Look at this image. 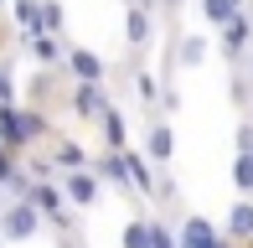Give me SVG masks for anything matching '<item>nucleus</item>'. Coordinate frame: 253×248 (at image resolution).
Masks as SVG:
<instances>
[{
    "label": "nucleus",
    "instance_id": "f257e3e1",
    "mask_svg": "<svg viewBox=\"0 0 253 248\" xmlns=\"http://www.w3.org/2000/svg\"><path fill=\"white\" fill-rule=\"evenodd\" d=\"M42 233V212L26 197H16L10 207H0V243H31Z\"/></svg>",
    "mask_w": 253,
    "mask_h": 248
},
{
    "label": "nucleus",
    "instance_id": "f03ea898",
    "mask_svg": "<svg viewBox=\"0 0 253 248\" xmlns=\"http://www.w3.org/2000/svg\"><path fill=\"white\" fill-rule=\"evenodd\" d=\"M176 243H181V248H238V243H227V233H222V228H212V217H202V212L181 217Z\"/></svg>",
    "mask_w": 253,
    "mask_h": 248
},
{
    "label": "nucleus",
    "instance_id": "7ed1b4c3",
    "mask_svg": "<svg viewBox=\"0 0 253 248\" xmlns=\"http://www.w3.org/2000/svg\"><path fill=\"white\" fill-rule=\"evenodd\" d=\"M26 202L42 212V222H57V228H67V222H73V212H67V197H62V186H52V181H31Z\"/></svg>",
    "mask_w": 253,
    "mask_h": 248
},
{
    "label": "nucleus",
    "instance_id": "20e7f679",
    "mask_svg": "<svg viewBox=\"0 0 253 248\" xmlns=\"http://www.w3.org/2000/svg\"><path fill=\"white\" fill-rule=\"evenodd\" d=\"M227 243H238V248H248L253 243V197H238L233 207H227Z\"/></svg>",
    "mask_w": 253,
    "mask_h": 248
},
{
    "label": "nucleus",
    "instance_id": "39448f33",
    "mask_svg": "<svg viewBox=\"0 0 253 248\" xmlns=\"http://www.w3.org/2000/svg\"><path fill=\"white\" fill-rule=\"evenodd\" d=\"M62 197H67V207H93L98 202V176L93 171H67L62 176Z\"/></svg>",
    "mask_w": 253,
    "mask_h": 248
},
{
    "label": "nucleus",
    "instance_id": "423d86ee",
    "mask_svg": "<svg viewBox=\"0 0 253 248\" xmlns=\"http://www.w3.org/2000/svg\"><path fill=\"white\" fill-rule=\"evenodd\" d=\"M0 145H5V150H26V145H31L26 114H21L16 104H0Z\"/></svg>",
    "mask_w": 253,
    "mask_h": 248
},
{
    "label": "nucleus",
    "instance_id": "0eeeda50",
    "mask_svg": "<svg viewBox=\"0 0 253 248\" xmlns=\"http://www.w3.org/2000/svg\"><path fill=\"white\" fill-rule=\"evenodd\" d=\"M145 155H150V165H170V155H176V129H170V124H150Z\"/></svg>",
    "mask_w": 253,
    "mask_h": 248
},
{
    "label": "nucleus",
    "instance_id": "6e6552de",
    "mask_svg": "<svg viewBox=\"0 0 253 248\" xmlns=\"http://www.w3.org/2000/svg\"><path fill=\"white\" fill-rule=\"evenodd\" d=\"M73 114H83V119H103V114H109V104H103V83H78L73 88Z\"/></svg>",
    "mask_w": 253,
    "mask_h": 248
},
{
    "label": "nucleus",
    "instance_id": "1a4fd4ad",
    "mask_svg": "<svg viewBox=\"0 0 253 248\" xmlns=\"http://www.w3.org/2000/svg\"><path fill=\"white\" fill-rule=\"evenodd\" d=\"M67 67L78 73V83H103V57L88 52V47H73V52H67Z\"/></svg>",
    "mask_w": 253,
    "mask_h": 248
},
{
    "label": "nucleus",
    "instance_id": "9d476101",
    "mask_svg": "<svg viewBox=\"0 0 253 248\" xmlns=\"http://www.w3.org/2000/svg\"><path fill=\"white\" fill-rule=\"evenodd\" d=\"M124 165H129V186H134V191H155V186H160L145 150H124Z\"/></svg>",
    "mask_w": 253,
    "mask_h": 248
},
{
    "label": "nucleus",
    "instance_id": "9b49d317",
    "mask_svg": "<svg viewBox=\"0 0 253 248\" xmlns=\"http://www.w3.org/2000/svg\"><path fill=\"white\" fill-rule=\"evenodd\" d=\"M124 37H129V47H150V10L145 5H129V16H124Z\"/></svg>",
    "mask_w": 253,
    "mask_h": 248
},
{
    "label": "nucleus",
    "instance_id": "f8f14e48",
    "mask_svg": "<svg viewBox=\"0 0 253 248\" xmlns=\"http://www.w3.org/2000/svg\"><path fill=\"white\" fill-rule=\"evenodd\" d=\"M248 37H253L248 16H238L233 26H222V52H227V57H248Z\"/></svg>",
    "mask_w": 253,
    "mask_h": 248
},
{
    "label": "nucleus",
    "instance_id": "ddd939ff",
    "mask_svg": "<svg viewBox=\"0 0 253 248\" xmlns=\"http://www.w3.org/2000/svg\"><path fill=\"white\" fill-rule=\"evenodd\" d=\"M202 16L222 31V26H233V21L243 16V5H238V0H202Z\"/></svg>",
    "mask_w": 253,
    "mask_h": 248
},
{
    "label": "nucleus",
    "instance_id": "4468645a",
    "mask_svg": "<svg viewBox=\"0 0 253 248\" xmlns=\"http://www.w3.org/2000/svg\"><path fill=\"white\" fill-rule=\"evenodd\" d=\"M98 176L129 197V165H124V150H119V155H103V161H98Z\"/></svg>",
    "mask_w": 253,
    "mask_h": 248
},
{
    "label": "nucleus",
    "instance_id": "2eb2a0df",
    "mask_svg": "<svg viewBox=\"0 0 253 248\" xmlns=\"http://www.w3.org/2000/svg\"><path fill=\"white\" fill-rule=\"evenodd\" d=\"M98 124H103V140H109V150L119 155L124 145H129V129H124V114H119V109H109V114H103Z\"/></svg>",
    "mask_w": 253,
    "mask_h": 248
},
{
    "label": "nucleus",
    "instance_id": "dca6fc26",
    "mask_svg": "<svg viewBox=\"0 0 253 248\" xmlns=\"http://www.w3.org/2000/svg\"><path fill=\"white\" fill-rule=\"evenodd\" d=\"M155 243V222L150 217H129V228H124V248H150Z\"/></svg>",
    "mask_w": 253,
    "mask_h": 248
},
{
    "label": "nucleus",
    "instance_id": "f3484780",
    "mask_svg": "<svg viewBox=\"0 0 253 248\" xmlns=\"http://www.w3.org/2000/svg\"><path fill=\"white\" fill-rule=\"evenodd\" d=\"M233 186H238V197H253V150H238V161H233Z\"/></svg>",
    "mask_w": 253,
    "mask_h": 248
},
{
    "label": "nucleus",
    "instance_id": "a211bd4d",
    "mask_svg": "<svg viewBox=\"0 0 253 248\" xmlns=\"http://www.w3.org/2000/svg\"><path fill=\"white\" fill-rule=\"evenodd\" d=\"M31 52H37V62H62V47H57V37H47V31H37V37H31Z\"/></svg>",
    "mask_w": 253,
    "mask_h": 248
},
{
    "label": "nucleus",
    "instance_id": "6ab92c4d",
    "mask_svg": "<svg viewBox=\"0 0 253 248\" xmlns=\"http://www.w3.org/2000/svg\"><path fill=\"white\" fill-rule=\"evenodd\" d=\"M16 21L37 37V31H42V0H16Z\"/></svg>",
    "mask_w": 253,
    "mask_h": 248
},
{
    "label": "nucleus",
    "instance_id": "aec40b11",
    "mask_svg": "<svg viewBox=\"0 0 253 248\" xmlns=\"http://www.w3.org/2000/svg\"><path fill=\"white\" fill-rule=\"evenodd\" d=\"M207 57V41L202 37H181V67H202Z\"/></svg>",
    "mask_w": 253,
    "mask_h": 248
},
{
    "label": "nucleus",
    "instance_id": "412c9836",
    "mask_svg": "<svg viewBox=\"0 0 253 248\" xmlns=\"http://www.w3.org/2000/svg\"><path fill=\"white\" fill-rule=\"evenodd\" d=\"M42 31H47V37L62 31V5H57V0H42Z\"/></svg>",
    "mask_w": 253,
    "mask_h": 248
},
{
    "label": "nucleus",
    "instance_id": "4be33fe9",
    "mask_svg": "<svg viewBox=\"0 0 253 248\" xmlns=\"http://www.w3.org/2000/svg\"><path fill=\"white\" fill-rule=\"evenodd\" d=\"M57 165H67V171H83V150H78L73 140H62V145H57Z\"/></svg>",
    "mask_w": 253,
    "mask_h": 248
},
{
    "label": "nucleus",
    "instance_id": "5701e85b",
    "mask_svg": "<svg viewBox=\"0 0 253 248\" xmlns=\"http://www.w3.org/2000/svg\"><path fill=\"white\" fill-rule=\"evenodd\" d=\"M0 104H16V78H10V67H0Z\"/></svg>",
    "mask_w": 253,
    "mask_h": 248
},
{
    "label": "nucleus",
    "instance_id": "b1692460",
    "mask_svg": "<svg viewBox=\"0 0 253 248\" xmlns=\"http://www.w3.org/2000/svg\"><path fill=\"white\" fill-rule=\"evenodd\" d=\"M26 134H31V145L47 134V119H42V114H31V109H26Z\"/></svg>",
    "mask_w": 253,
    "mask_h": 248
},
{
    "label": "nucleus",
    "instance_id": "393cba45",
    "mask_svg": "<svg viewBox=\"0 0 253 248\" xmlns=\"http://www.w3.org/2000/svg\"><path fill=\"white\" fill-rule=\"evenodd\" d=\"M150 248H181V243H176V233H170L166 222H155V243Z\"/></svg>",
    "mask_w": 253,
    "mask_h": 248
},
{
    "label": "nucleus",
    "instance_id": "a878e982",
    "mask_svg": "<svg viewBox=\"0 0 253 248\" xmlns=\"http://www.w3.org/2000/svg\"><path fill=\"white\" fill-rule=\"evenodd\" d=\"M140 98H150V104H155V98H160V88H155V78H150V73L140 78Z\"/></svg>",
    "mask_w": 253,
    "mask_h": 248
},
{
    "label": "nucleus",
    "instance_id": "bb28decb",
    "mask_svg": "<svg viewBox=\"0 0 253 248\" xmlns=\"http://www.w3.org/2000/svg\"><path fill=\"white\" fill-rule=\"evenodd\" d=\"M248 73H253V47H248Z\"/></svg>",
    "mask_w": 253,
    "mask_h": 248
},
{
    "label": "nucleus",
    "instance_id": "cd10ccee",
    "mask_svg": "<svg viewBox=\"0 0 253 248\" xmlns=\"http://www.w3.org/2000/svg\"><path fill=\"white\" fill-rule=\"evenodd\" d=\"M124 5H145V0H124Z\"/></svg>",
    "mask_w": 253,
    "mask_h": 248
},
{
    "label": "nucleus",
    "instance_id": "c85d7f7f",
    "mask_svg": "<svg viewBox=\"0 0 253 248\" xmlns=\"http://www.w3.org/2000/svg\"><path fill=\"white\" fill-rule=\"evenodd\" d=\"M238 5H243V0H238Z\"/></svg>",
    "mask_w": 253,
    "mask_h": 248
},
{
    "label": "nucleus",
    "instance_id": "c756f323",
    "mask_svg": "<svg viewBox=\"0 0 253 248\" xmlns=\"http://www.w3.org/2000/svg\"><path fill=\"white\" fill-rule=\"evenodd\" d=\"M0 5H5V0H0Z\"/></svg>",
    "mask_w": 253,
    "mask_h": 248
}]
</instances>
